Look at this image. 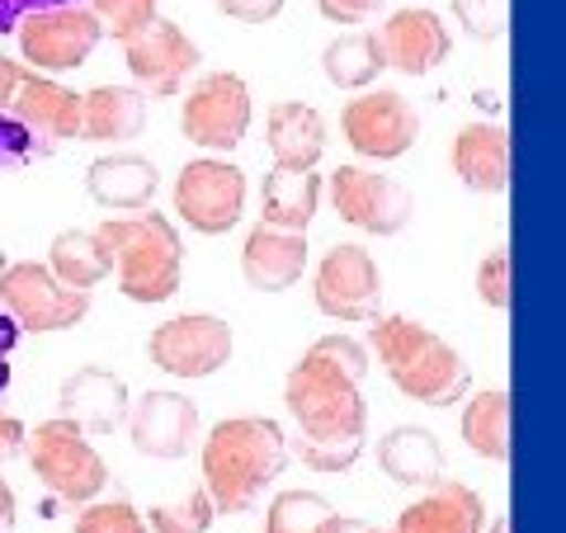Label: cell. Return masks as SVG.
<instances>
[{"instance_id":"obj_9","label":"cell","mask_w":566,"mask_h":533,"mask_svg":"<svg viewBox=\"0 0 566 533\" xmlns=\"http://www.w3.org/2000/svg\"><path fill=\"white\" fill-rule=\"evenodd\" d=\"M180 128L203 151H237L251 133V85L237 71H212L199 76L185 95Z\"/></svg>"},{"instance_id":"obj_41","label":"cell","mask_w":566,"mask_h":533,"mask_svg":"<svg viewBox=\"0 0 566 533\" xmlns=\"http://www.w3.org/2000/svg\"><path fill=\"white\" fill-rule=\"evenodd\" d=\"M14 529V491L0 482V533H10Z\"/></svg>"},{"instance_id":"obj_24","label":"cell","mask_w":566,"mask_h":533,"mask_svg":"<svg viewBox=\"0 0 566 533\" xmlns=\"http://www.w3.org/2000/svg\"><path fill=\"white\" fill-rule=\"evenodd\" d=\"M85 189L91 199L118 212H142L156 189H161V170H156L147 156H99V161L85 170Z\"/></svg>"},{"instance_id":"obj_35","label":"cell","mask_w":566,"mask_h":533,"mask_svg":"<svg viewBox=\"0 0 566 533\" xmlns=\"http://www.w3.org/2000/svg\"><path fill=\"white\" fill-rule=\"evenodd\" d=\"M476 293H482L486 307L505 312L510 307V251H491L476 270Z\"/></svg>"},{"instance_id":"obj_4","label":"cell","mask_w":566,"mask_h":533,"mask_svg":"<svg viewBox=\"0 0 566 533\" xmlns=\"http://www.w3.org/2000/svg\"><path fill=\"white\" fill-rule=\"evenodd\" d=\"M99 237L109 245L114 274L123 297L142 302H170L180 293V274H185V241L161 212H133V218H109L99 222Z\"/></svg>"},{"instance_id":"obj_13","label":"cell","mask_w":566,"mask_h":533,"mask_svg":"<svg viewBox=\"0 0 566 533\" xmlns=\"http://www.w3.org/2000/svg\"><path fill=\"white\" fill-rule=\"evenodd\" d=\"M104 43V29L91 6L39 10L20 24V52L39 71H76Z\"/></svg>"},{"instance_id":"obj_1","label":"cell","mask_w":566,"mask_h":533,"mask_svg":"<svg viewBox=\"0 0 566 533\" xmlns=\"http://www.w3.org/2000/svg\"><path fill=\"white\" fill-rule=\"evenodd\" d=\"M368 349L354 335H322L283 378V406L297 425L289 453L312 472H345L359 463L368 439Z\"/></svg>"},{"instance_id":"obj_5","label":"cell","mask_w":566,"mask_h":533,"mask_svg":"<svg viewBox=\"0 0 566 533\" xmlns=\"http://www.w3.org/2000/svg\"><path fill=\"white\" fill-rule=\"evenodd\" d=\"M24 453L33 477L57 495L62 505H91L99 501V491L109 487V468L95 453L91 435H81L71 420H43L39 430L24 435Z\"/></svg>"},{"instance_id":"obj_25","label":"cell","mask_w":566,"mask_h":533,"mask_svg":"<svg viewBox=\"0 0 566 533\" xmlns=\"http://www.w3.org/2000/svg\"><path fill=\"white\" fill-rule=\"evenodd\" d=\"M316 208H322V175L316 170H289L274 166L260 180V218L270 227H289V232H307Z\"/></svg>"},{"instance_id":"obj_38","label":"cell","mask_w":566,"mask_h":533,"mask_svg":"<svg viewBox=\"0 0 566 533\" xmlns=\"http://www.w3.org/2000/svg\"><path fill=\"white\" fill-rule=\"evenodd\" d=\"M24 76H29V71L14 62V58H6V52H0V109H10V100H14V91H20Z\"/></svg>"},{"instance_id":"obj_43","label":"cell","mask_w":566,"mask_h":533,"mask_svg":"<svg viewBox=\"0 0 566 533\" xmlns=\"http://www.w3.org/2000/svg\"><path fill=\"white\" fill-rule=\"evenodd\" d=\"M364 533H392V529H364Z\"/></svg>"},{"instance_id":"obj_37","label":"cell","mask_w":566,"mask_h":533,"mask_svg":"<svg viewBox=\"0 0 566 533\" xmlns=\"http://www.w3.org/2000/svg\"><path fill=\"white\" fill-rule=\"evenodd\" d=\"M218 10L227 20H241V24H270L283 10V0H218Z\"/></svg>"},{"instance_id":"obj_44","label":"cell","mask_w":566,"mask_h":533,"mask_svg":"<svg viewBox=\"0 0 566 533\" xmlns=\"http://www.w3.org/2000/svg\"><path fill=\"white\" fill-rule=\"evenodd\" d=\"M147 533H151V529H147Z\"/></svg>"},{"instance_id":"obj_26","label":"cell","mask_w":566,"mask_h":533,"mask_svg":"<svg viewBox=\"0 0 566 533\" xmlns=\"http://www.w3.org/2000/svg\"><path fill=\"white\" fill-rule=\"evenodd\" d=\"M14 114L48 137H81V95L48 76H24L14 91Z\"/></svg>"},{"instance_id":"obj_11","label":"cell","mask_w":566,"mask_h":533,"mask_svg":"<svg viewBox=\"0 0 566 533\" xmlns=\"http://www.w3.org/2000/svg\"><path fill=\"white\" fill-rule=\"evenodd\" d=\"M232 345H237L232 326H227L222 316L185 312L151 331L147 354L170 378H212V373L227 368V359H232Z\"/></svg>"},{"instance_id":"obj_28","label":"cell","mask_w":566,"mask_h":533,"mask_svg":"<svg viewBox=\"0 0 566 533\" xmlns=\"http://www.w3.org/2000/svg\"><path fill=\"white\" fill-rule=\"evenodd\" d=\"M43 264L66 283V289H81V293H91L95 283H104L114 274V260H109V245H104L99 227H95V232H62V237H52V251H48Z\"/></svg>"},{"instance_id":"obj_2","label":"cell","mask_w":566,"mask_h":533,"mask_svg":"<svg viewBox=\"0 0 566 533\" xmlns=\"http://www.w3.org/2000/svg\"><path fill=\"white\" fill-rule=\"evenodd\" d=\"M289 463V435L270 416H227L203 443V491L218 514H245L255 495L279 482Z\"/></svg>"},{"instance_id":"obj_23","label":"cell","mask_w":566,"mask_h":533,"mask_svg":"<svg viewBox=\"0 0 566 533\" xmlns=\"http://www.w3.org/2000/svg\"><path fill=\"white\" fill-rule=\"evenodd\" d=\"M147 133V95L137 85H95L81 95L85 142H133Z\"/></svg>"},{"instance_id":"obj_27","label":"cell","mask_w":566,"mask_h":533,"mask_svg":"<svg viewBox=\"0 0 566 533\" xmlns=\"http://www.w3.org/2000/svg\"><path fill=\"white\" fill-rule=\"evenodd\" d=\"M510 425H515V401H510V393H501V387H486V393H476L463 406L458 430H463V443L472 453L491 458V463H505L510 458Z\"/></svg>"},{"instance_id":"obj_18","label":"cell","mask_w":566,"mask_h":533,"mask_svg":"<svg viewBox=\"0 0 566 533\" xmlns=\"http://www.w3.org/2000/svg\"><path fill=\"white\" fill-rule=\"evenodd\" d=\"M510 170H515V147L510 128L501 123H463L453 137V175L472 194H505Z\"/></svg>"},{"instance_id":"obj_7","label":"cell","mask_w":566,"mask_h":533,"mask_svg":"<svg viewBox=\"0 0 566 533\" xmlns=\"http://www.w3.org/2000/svg\"><path fill=\"white\" fill-rule=\"evenodd\" d=\"M331 208L345 227L368 237H397L416 218V199L401 180L368 166H335L331 170Z\"/></svg>"},{"instance_id":"obj_15","label":"cell","mask_w":566,"mask_h":533,"mask_svg":"<svg viewBox=\"0 0 566 533\" xmlns=\"http://www.w3.org/2000/svg\"><path fill=\"white\" fill-rule=\"evenodd\" d=\"M128 439L142 458H185L199 439V406L185 393H147L128 406Z\"/></svg>"},{"instance_id":"obj_39","label":"cell","mask_w":566,"mask_h":533,"mask_svg":"<svg viewBox=\"0 0 566 533\" xmlns=\"http://www.w3.org/2000/svg\"><path fill=\"white\" fill-rule=\"evenodd\" d=\"M24 435H29V430H24V425L14 420V416H0V463L24 449Z\"/></svg>"},{"instance_id":"obj_32","label":"cell","mask_w":566,"mask_h":533,"mask_svg":"<svg viewBox=\"0 0 566 533\" xmlns=\"http://www.w3.org/2000/svg\"><path fill=\"white\" fill-rule=\"evenodd\" d=\"M91 10L104 29V39H114L118 48L156 20V0H91Z\"/></svg>"},{"instance_id":"obj_22","label":"cell","mask_w":566,"mask_h":533,"mask_svg":"<svg viewBox=\"0 0 566 533\" xmlns=\"http://www.w3.org/2000/svg\"><path fill=\"white\" fill-rule=\"evenodd\" d=\"M378 468L397 487L430 491L439 482V472H444V443L424 425H397V430H387L378 439Z\"/></svg>"},{"instance_id":"obj_42","label":"cell","mask_w":566,"mask_h":533,"mask_svg":"<svg viewBox=\"0 0 566 533\" xmlns=\"http://www.w3.org/2000/svg\"><path fill=\"white\" fill-rule=\"evenodd\" d=\"M482 533H510V514H501V520H495V524H486Z\"/></svg>"},{"instance_id":"obj_30","label":"cell","mask_w":566,"mask_h":533,"mask_svg":"<svg viewBox=\"0 0 566 533\" xmlns=\"http://www.w3.org/2000/svg\"><path fill=\"white\" fill-rule=\"evenodd\" d=\"M331 514V501L316 491H279L264 514V529L270 533H316L322 520Z\"/></svg>"},{"instance_id":"obj_33","label":"cell","mask_w":566,"mask_h":533,"mask_svg":"<svg viewBox=\"0 0 566 533\" xmlns=\"http://www.w3.org/2000/svg\"><path fill=\"white\" fill-rule=\"evenodd\" d=\"M76 533H147V514L128 501H91L76 514Z\"/></svg>"},{"instance_id":"obj_40","label":"cell","mask_w":566,"mask_h":533,"mask_svg":"<svg viewBox=\"0 0 566 533\" xmlns=\"http://www.w3.org/2000/svg\"><path fill=\"white\" fill-rule=\"evenodd\" d=\"M368 524H359V520H345V514H326V520H322V529H316V533H364Z\"/></svg>"},{"instance_id":"obj_16","label":"cell","mask_w":566,"mask_h":533,"mask_svg":"<svg viewBox=\"0 0 566 533\" xmlns=\"http://www.w3.org/2000/svg\"><path fill=\"white\" fill-rule=\"evenodd\" d=\"M378 48H382V62L397 66L401 76H430L453 52V39H449V24L434 10L406 6L397 14H387V24L378 29Z\"/></svg>"},{"instance_id":"obj_3","label":"cell","mask_w":566,"mask_h":533,"mask_svg":"<svg viewBox=\"0 0 566 533\" xmlns=\"http://www.w3.org/2000/svg\"><path fill=\"white\" fill-rule=\"evenodd\" d=\"M374 345L378 364L387 368V378L401 397H411L420 406H458L472 387V368L463 364L449 341H439L434 331H424L411 316H382L374 322Z\"/></svg>"},{"instance_id":"obj_21","label":"cell","mask_w":566,"mask_h":533,"mask_svg":"<svg viewBox=\"0 0 566 533\" xmlns=\"http://www.w3.org/2000/svg\"><path fill=\"white\" fill-rule=\"evenodd\" d=\"M264 142L274 151V166L316 170L326 151V123L303 100H279L270 109V123H264Z\"/></svg>"},{"instance_id":"obj_8","label":"cell","mask_w":566,"mask_h":533,"mask_svg":"<svg viewBox=\"0 0 566 533\" xmlns=\"http://www.w3.org/2000/svg\"><path fill=\"white\" fill-rule=\"evenodd\" d=\"M175 212L203 237H222L245 218V170L222 156H199L175 175Z\"/></svg>"},{"instance_id":"obj_29","label":"cell","mask_w":566,"mask_h":533,"mask_svg":"<svg viewBox=\"0 0 566 533\" xmlns=\"http://www.w3.org/2000/svg\"><path fill=\"white\" fill-rule=\"evenodd\" d=\"M322 71L335 91H368L387 62H382V48H378V33H364V29H349L340 39H331L326 52H322Z\"/></svg>"},{"instance_id":"obj_17","label":"cell","mask_w":566,"mask_h":533,"mask_svg":"<svg viewBox=\"0 0 566 533\" xmlns=\"http://www.w3.org/2000/svg\"><path fill=\"white\" fill-rule=\"evenodd\" d=\"M57 416L71 420L81 435H114L128 420V383L109 368L85 364L62 383L57 393Z\"/></svg>"},{"instance_id":"obj_10","label":"cell","mask_w":566,"mask_h":533,"mask_svg":"<svg viewBox=\"0 0 566 533\" xmlns=\"http://www.w3.org/2000/svg\"><path fill=\"white\" fill-rule=\"evenodd\" d=\"M340 133L349 151H359L364 161H397L416 147L420 114L397 91H364L340 109Z\"/></svg>"},{"instance_id":"obj_34","label":"cell","mask_w":566,"mask_h":533,"mask_svg":"<svg viewBox=\"0 0 566 533\" xmlns=\"http://www.w3.org/2000/svg\"><path fill=\"white\" fill-rule=\"evenodd\" d=\"M453 14L482 43L505 39V29H510V0H453Z\"/></svg>"},{"instance_id":"obj_19","label":"cell","mask_w":566,"mask_h":533,"mask_svg":"<svg viewBox=\"0 0 566 533\" xmlns=\"http://www.w3.org/2000/svg\"><path fill=\"white\" fill-rule=\"evenodd\" d=\"M241 274L260 293H283L307 274V232L289 227H255L241 245Z\"/></svg>"},{"instance_id":"obj_12","label":"cell","mask_w":566,"mask_h":533,"mask_svg":"<svg viewBox=\"0 0 566 533\" xmlns=\"http://www.w3.org/2000/svg\"><path fill=\"white\" fill-rule=\"evenodd\" d=\"M312 297L326 316H335V322H368V316H378L382 279H378L374 255L354 241L331 245L322 255V264H316Z\"/></svg>"},{"instance_id":"obj_20","label":"cell","mask_w":566,"mask_h":533,"mask_svg":"<svg viewBox=\"0 0 566 533\" xmlns=\"http://www.w3.org/2000/svg\"><path fill=\"white\" fill-rule=\"evenodd\" d=\"M486 529V505L482 495L463 482H434L430 495L401 510L392 533H482Z\"/></svg>"},{"instance_id":"obj_14","label":"cell","mask_w":566,"mask_h":533,"mask_svg":"<svg viewBox=\"0 0 566 533\" xmlns=\"http://www.w3.org/2000/svg\"><path fill=\"white\" fill-rule=\"evenodd\" d=\"M123 62H128L142 95H175L199 71V48L175 20L156 14L137 39L123 43Z\"/></svg>"},{"instance_id":"obj_31","label":"cell","mask_w":566,"mask_h":533,"mask_svg":"<svg viewBox=\"0 0 566 533\" xmlns=\"http://www.w3.org/2000/svg\"><path fill=\"white\" fill-rule=\"evenodd\" d=\"M212 501H208V491H189L185 501H175V505H151L147 510V529L151 533H208L212 524Z\"/></svg>"},{"instance_id":"obj_36","label":"cell","mask_w":566,"mask_h":533,"mask_svg":"<svg viewBox=\"0 0 566 533\" xmlns=\"http://www.w3.org/2000/svg\"><path fill=\"white\" fill-rule=\"evenodd\" d=\"M382 6H387V0H316V10H322L331 24H345V29L364 24L368 14H378Z\"/></svg>"},{"instance_id":"obj_6","label":"cell","mask_w":566,"mask_h":533,"mask_svg":"<svg viewBox=\"0 0 566 533\" xmlns=\"http://www.w3.org/2000/svg\"><path fill=\"white\" fill-rule=\"evenodd\" d=\"M0 307L20 322V331L52 335V331H71L85 322L91 293L66 289L43 260H20L10 270H0Z\"/></svg>"}]
</instances>
